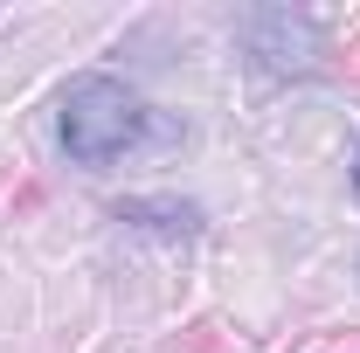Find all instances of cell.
Wrapping results in <instances>:
<instances>
[{
    "label": "cell",
    "mask_w": 360,
    "mask_h": 353,
    "mask_svg": "<svg viewBox=\"0 0 360 353\" xmlns=\"http://www.w3.org/2000/svg\"><path fill=\"white\" fill-rule=\"evenodd\" d=\"M118 222L153 229V236H194V229H201V208H194V201H125Z\"/></svg>",
    "instance_id": "obj_3"
},
{
    "label": "cell",
    "mask_w": 360,
    "mask_h": 353,
    "mask_svg": "<svg viewBox=\"0 0 360 353\" xmlns=\"http://www.w3.org/2000/svg\"><path fill=\"white\" fill-rule=\"evenodd\" d=\"M146 125H153V111L118 77H104V70L70 77V90H63V146H70L77 167H111L118 153H132L146 139Z\"/></svg>",
    "instance_id": "obj_1"
},
{
    "label": "cell",
    "mask_w": 360,
    "mask_h": 353,
    "mask_svg": "<svg viewBox=\"0 0 360 353\" xmlns=\"http://www.w3.org/2000/svg\"><path fill=\"white\" fill-rule=\"evenodd\" d=\"M243 35H250V49L264 56L270 70H312V56H319V28L305 21V14H250L243 21Z\"/></svg>",
    "instance_id": "obj_2"
}]
</instances>
